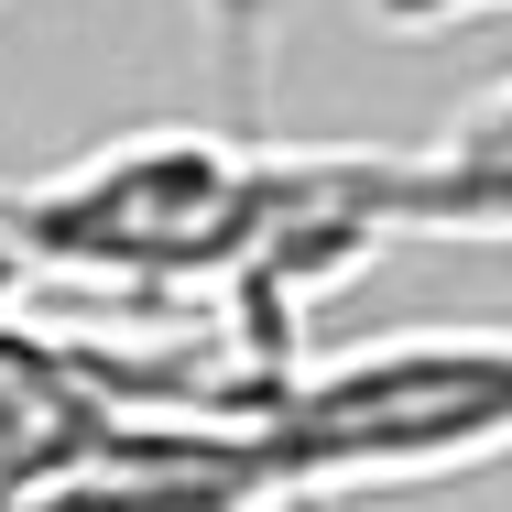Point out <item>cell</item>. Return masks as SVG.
<instances>
[{
  "instance_id": "cell-1",
  "label": "cell",
  "mask_w": 512,
  "mask_h": 512,
  "mask_svg": "<svg viewBox=\"0 0 512 512\" xmlns=\"http://www.w3.org/2000/svg\"><path fill=\"white\" fill-rule=\"evenodd\" d=\"M306 186L316 153H284L273 131H142L0 186V229L55 284H99L131 306H175V295L229 306L306 207Z\"/></svg>"
},
{
  "instance_id": "cell-2",
  "label": "cell",
  "mask_w": 512,
  "mask_h": 512,
  "mask_svg": "<svg viewBox=\"0 0 512 512\" xmlns=\"http://www.w3.org/2000/svg\"><path fill=\"white\" fill-rule=\"evenodd\" d=\"M251 414L306 491H414L447 469L512 458V327H393L360 349L295 360Z\"/></svg>"
},
{
  "instance_id": "cell-3",
  "label": "cell",
  "mask_w": 512,
  "mask_h": 512,
  "mask_svg": "<svg viewBox=\"0 0 512 512\" xmlns=\"http://www.w3.org/2000/svg\"><path fill=\"white\" fill-rule=\"evenodd\" d=\"M404 240H512V77L404 153Z\"/></svg>"
},
{
  "instance_id": "cell-4",
  "label": "cell",
  "mask_w": 512,
  "mask_h": 512,
  "mask_svg": "<svg viewBox=\"0 0 512 512\" xmlns=\"http://www.w3.org/2000/svg\"><path fill=\"white\" fill-rule=\"evenodd\" d=\"M207 55H218V99L229 131H262L273 120V33H284V0H197Z\"/></svg>"
},
{
  "instance_id": "cell-5",
  "label": "cell",
  "mask_w": 512,
  "mask_h": 512,
  "mask_svg": "<svg viewBox=\"0 0 512 512\" xmlns=\"http://www.w3.org/2000/svg\"><path fill=\"white\" fill-rule=\"evenodd\" d=\"M382 33H458V22H502L512 0H360Z\"/></svg>"
},
{
  "instance_id": "cell-6",
  "label": "cell",
  "mask_w": 512,
  "mask_h": 512,
  "mask_svg": "<svg viewBox=\"0 0 512 512\" xmlns=\"http://www.w3.org/2000/svg\"><path fill=\"white\" fill-rule=\"evenodd\" d=\"M22 284H33V262H22V240L0 229V316H11V295H22Z\"/></svg>"
}]
</instances>
